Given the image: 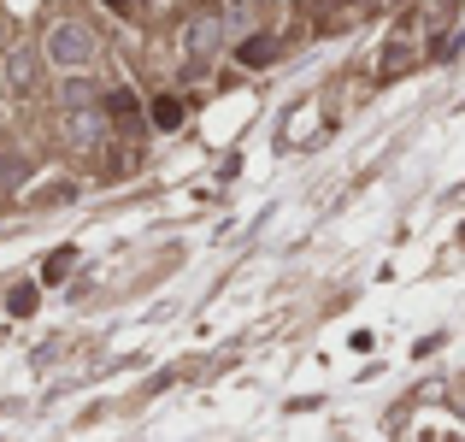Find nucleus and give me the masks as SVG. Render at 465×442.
<instances>
[{
	"mask_svg": "<svg viewBox=\"0 0 465 442\" xmlns=\"http://www.w3.org/2000/svg\"><path fill=\"white\" fill-rule=\"evenodd\" d=\"M65 142L83 147V154H94V147L106 142V118L94 113V106H65Z\"/></svg>",
	"mask_w": 465,
	"mask_h": 442,
	"instance_id": "obj_4",
	"label": "nucleus"
},
{
	"mask_svg": "<svg viewBox=\"0 0 465 442\" xmlns=\"http://www.w3.org/2000/svg\"><path fill=\"white\" fill-rule=\"evenodd\" d=\"M94 30L83 18H59L54 30H47V42H42V65H54V71H65V77H83V71L94 65Z\"/></svg>",
	"mask_w": 465,
	"mask_h": 442,
	"instance_id": "obj_1",
	"label": "nucleus"
},
{
	"mask_svg": "<svg viewBox=\"0 0 465 442\" xmlns=\"http://www.w3.org/2000/svg\"><path fill=\"white\" fill-rule=\"evenodd\" d=\"M265 59H277V42H272V35H253V42H242V65H265Z\"/></svg>",
	"mask_w": 465,
	"mask_h": 442,
	"instance_id": "obj_5",
	"label": "nucleus"
},
{
	"mask_svg": "<svg viewBox=\"0 0 465 442\" xmlns=\"http://www.w3.org/2000/svg\"><path fill=\"white\" fill-rule=\"evenodd\" d=\"M6 35H12V24H6V12H0V47H6Z\"/></svg>",
	"mask_w": 465,
	"mask_h": 442,
	"instance_id": "obj_9",
	"label": "nucleus"
},
{
	"mask_svg": "<svg viewBox=\"0 0 465 442\" xmlns=\"http://www.w3.org/2000/svg\"><path fill=\"white\" fill-rule=\"evenodd\" d=\"M106 6H113L118 18H136V12H142V0H106Z\"/></svg>",
	"mask_w": 465,
	"mask_h": 442,
	"instance_id": "obj_8",
	"label": "nucleus"
},
{
	"mask_svg": "<svg viewBox=\"0 0 465 442\" xmlns=\"http://www.w3.org/2000/svg\"><path fill=\"white\" fill-rule=\"evenodd\" d=\"M407 65H412V42H389V54H383V65H377V71L395 77V71H407Z\"/></svg>",
	"mask_w": 465,
	"mask_h": 442,
	"instance_id": "obj_6",
	"label": "nucleus"
},
{
	"mask_svg": "<svg viewBox=\"0 0 465 442\" xmlns=\"http://www.w3.org/2000/svg\"><path fill=\"white\" fill-rule=\"evenodd\" d=\"M0 54H6V89L12 95H35V83H42V54L24 47V42H6Z\"/></svg>",
	"mask_w": 465,
	"mask_h": 442,
	"instance_id": "obj_3",
	"label": "nucleus"
},
{
	"mask_svg": "<svg viewBox=\"0 0 465 442\" xmlns=\"http://www.w3.org/2000/svg\"><path fill=\"white\" fill-rule=\"evenodd\" d=\"M218 47H224V18H218V12H194L189 30H183V59L201 65V59H213Z\"/></svg>",
	"mask_w": 465,
	"mask_h": 442,
	"instance_id": "obj_2",
	"label": "nucleus"
},
{
	"mask_svg": "<svg viewBox=\"0 0 465 442\" xmlns=\"http://www.w3.org/2000/svg\"><path fill=\"white\" fill-rule=\"evenodd\" d=\"M153 125H159V130H177V125H183V106L171 101V95H165V101H153Z\"/></svg>",
	"mask_w": 465,
	"mask_h": 442,
	"instance_id": "obj_7",
	"label": "nucleus"
}]
</instances>
